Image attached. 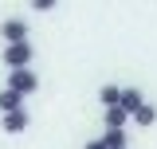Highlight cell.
<instances>
[{"label":"cell","instance_id":"obj_3","mask_svg":"<svg viewBox=\"0 0 157 149\" xmlns=\"http://www.w3.org/2000/svg\"><path fill=\"white\" fill-rule=\"evenodd\" d=\"M28 126H32V114L24 110V106H20V110H12V114H4V118H0V130H4V133H24V130H28Z\"/></svg>","mask_w":157,"mask_h":149},{"label":"cell","instance_id":"obj_7","mask_svg":"<svg viewBox=\"0 0 157 149\" xmlns=\"http://www.w3.org/2000/svg\"><path fill=\"white\" fill-rule=\"evenodd\" d=\"M130 118H134L137 126H153V122H157V106H153V102H141V106H137Z\"/></svg>","mask_w":157,"mask_h":149},{"label":"cell","instance_id":"obj_4","mask_svg":"<svg viewBox=\"0 0 157 149\" xmlns=\"http://www.w3.org/2000/svg\"><path fill=\"white\" fill-rule=\"evenodd\" d=\"M0 36H4V43H24V39H28V24L20 16H8L0 24Z\"/></svg>","mask_w":157,"mask_h":149},{"label":"cell","instance_id":"obj_10","mask_svg":"<svg viewBox=\"0 0 157 149\" xmlns=\"http://www.w3.org/2000/svg\"><path fill=\"white\" fill-rule=\"evenodd\" d=\"M118 94H122V86H114V82H106V86L98 90V98H102V106H118Z\"/></svg>","mask_w":157,"mask_h":149},{"label":"cell","instance_id":"obj_5","mask_svg":"<svg viewBox=\"0 0 157 149\" xmlns=\"http://www.w3.org/2000/svg\"><path fill=\"white\" fill-rule=\"evenodd\" d=\"M141 102H145V98H141V90H137V86H122V94H118V106H122L126 114H134Z\"/></svg>","mask_w":157,"mask_h":149},{"label":"cell","instance_id":"obj_6","mask_svg":"<svg viewBox=\"0 0 157 149\" xmlns=\"http://www.w3.org/2000/svg\"><path fill=\"white\" fill-rule=\"evenodd\" d=\"M102 122H106V130H126L130 114L122 110V106H106V114H102Z\"/></svg>","mask_w":157,"mask_h":149},{"label":"cell","instance_id":"obj_8","mask_svg":"<svg viewBox=\"0 0 157 149\" xmlns=\"http://www.w3.org/2000/svg\"><path fill=\"white\" fill-rule=\"evenodd\" d=\"M20 106H24V98L4 86V90H0V114H12V110H20Z\"/></svg>","mask_w":157,"mask_h":149},{"label":"cell","instance_id":"obj_1","mask_svg":"<svg viewBox=\"0 0 157 149\" xmlns=\"http://www.w3.org/2000/svg\"><path fill=\"white\" fill-rule=\"evenodd\" d=\"M8 90H16L20 98H28V94L39 90V74L32 67H20V71H8Z\"/></svg>","mask_w":157,"mask_h":149},{"label":"cell","instance_id":"obj_11","mask_svg":"<svg viewBox=\"0 0 157 149\" xmlns=\"http://www.w3.org/2000/svg\"><path fill=\"white\" fill-rule=\"evenodd\" d=\"M55 4H59V0H32V8H36V12H51Z\"/></svg>","mask_w":157,"mask_h":149},{"label":"cell","instance_id":"obj_12","mask_svg":"<svg viewBox=\"0 0 157 149\" xmlns=\"http://www.w3.org/2000/svg\"><path fill=\"white\" fill-rule=\"evenodd\" d=\"M82 149H106V145H102V141H86Z\"/></svg>","mask_w":157,"mask_h":149},{"label":"cell","instance_id":"obj_2","mask_svg":"<svg viewBox=\"0 0 157 149\" xmlns=\"http://www.w3.org/2000/svg\"><path fill=\"white\" fill-rule=\"evenodd\" d=\"M32 43L24 39V43H4V63H8V71H20V67H32Z\"/></svg>","mask_w":157,"mask_h":149},{"label":"cell","instance_id":"obj_9","mask_svg":"<svg viewBox=\"0 0 157 149\" xmlns=\"http://www.w3.org/2000/svg\"><path fill=\"white\" fill-rule=\"evenodd\" d=\"M98 141H102L106 149H126V130H106Z\"/></svg>","mask_w":157,"mask_h":149}]
</instances>
